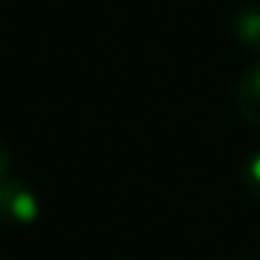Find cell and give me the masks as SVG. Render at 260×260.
I'll return each mask as SVG.
<instances>
[{"mask_svg":"<svg viewBox=\"0 0 260 260\" xmlns=\"http://www.w3.org/2000/svg\"><path fill=\"white\" fill-rule=\"evenodd\" d=\"M0 218L9 224H31L37 218V196L23 182H0Z\"/></svg>","mask_w":260,"mask_h":260,"instance_id":"6da1fadb","label":"cell"},{"mask_svg":"<svg viewBox=\"0 0 260 260\" xmlns=\"http://www.w3.org/2000/svg\"><path fill=\"white\" fill-rule=\"evenodd\" d=\"M235 101H238V109H241L243 118L252 126H260V64L249 68L246 73L241 76Z\"/></svg>","mask_w":260,"mask_h":260,"instance_id":"7a4b0ae2","label":"cell"},{"mask_svg":"<svg viewBox=\"0 0 260 260\" xmlns=\"http://www.w3.org/2000/svg\"><path fill=\"white\" fill-rule=\"evenodd\" d=\"M246 182L257 185V193H260V154H254V159L246 165Z\"/></svg>","mask_w":260,"mask_h":260,"instance_id":"3957f363","label":"cell"},{"mask_svg":"<svg viewBox=\"0 0 260 260\" xmlns=\"http://www.w3.org/2000/svg\"><path fill=\"white\" fill-rule=\"evenodd\" d=\"M9 168H12V154H9V146L0 140V182L9 179Z\"/></svg>","mask_w":260,"mask_h":260,"instance_id":"277c9868","label":"cell"}]
</instances>
